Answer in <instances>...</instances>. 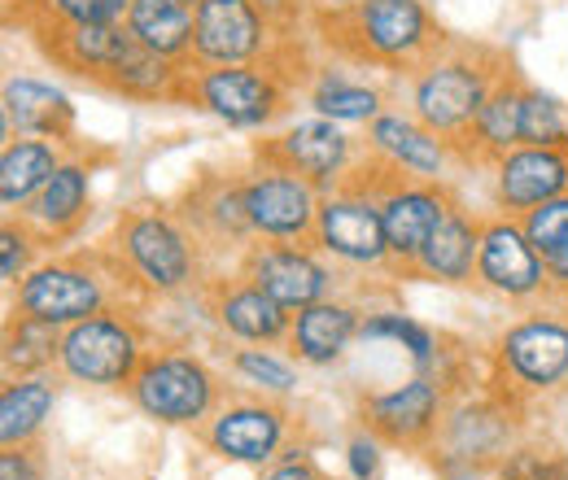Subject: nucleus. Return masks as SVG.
I'll use <instances>...</instances> for the list:
<instances>
[{"mask_svg": "<svg viewBox=\"0 0 568 480\" xmlns=\"http://www.w3.org/2000/svg\"><path fill=\"white\" fill-rule=\"evenodd\" d=\"M105 245L119 254L144 306L175 302L211 284L206 275L211 254L175 206H128L114 218V236Z\"/></svg>", "mask_w": 568, "mask_h": 480, "instance_id": "f257e3e1", "label": "nucleus"}, {"mask_svg": "<svg viewBox=\"0 0 568 480\" xmlns=\"http://www.w3.org/2000/svg\"><path fill=\"white\" fill-rule=\"evenodd\" d=\"M114 306H144L110 245L49 254L18 288H9V310L44 319L53 328H71Z\"/></svg>", "mask_w": 568, "mask_h": 480, "instance_id": "f03ea898", "label": "nucleus"}, {"mask_svg": "<svg viewBox=\"0 0 568 480\" xmlns=\"http://www.w3.org/2000/svg\"><path fill=\"white\" fill-rule=\"evenodd\" d=\"M324 44L351 67L412 74L450 40L425 0H358L351 13L315 18Z\"/></svg>", "mask_w": 568, "mask_h": 480, "instance_id": "7ed1b4c3", "label": "nucleus"}, {"mask_svg": "<svg viewBox=\"0 0 568 480\" xmlns=\"http://www.w3.org/2000/svg\"><path fill=\"white\" fill-rule=\"evenodd\" d=\"M507 67H511V58L503 49L446 40L425 67L407 74V110L420 123H428L437 136L455 144L473 127L477 110L486 105V96L495 92Z\"/></svg>", "mask_w": 568, "mask_h": 480, "instance_id": "20e7f679", "label": "nucleus"}, {"mask_svg": "<svg viewBox=\"0 0 568 480\" xmlns=\"http://www.w3.org/2000/svg\"><path fill=\"white\" fill-rule=\"evenodd\" d=\"M232 394L223 371L211 367L202 354L184 345H158L149 349L141 371L128 385V402L158 428H189L197 432L219 402Z\"/></svg>", "mask_w": 568, "mask_h": 480, "instance_id": "39448f33", "label": "nucleus"}, {"mask_svg": "<svg viewBox=\"0 0 568 480\" xmlns=\"http://www.w3.org/2000/svg\"><path fill=\"white\" fill-rule=\"evenodd\" d=\"M516 423H520V402L507 398L495 385L486 394L450 398L442 428L428 446L433 468L446 480L495 477V468L516 446Z\"/></svg>", "mask_w": 568, "mask_h": 480, "instance_id": "423d86ee", "label": "nucleus"}, {"mask_svg": "<svg viewBox=\"0 0 568 480\" xmlns=\"http://www.w3.org/2000/svg\"><path fill=\"white\" fill-rule=\"evenodd\" d=\"M490 385L520 407L568 385V315L565 306H529L490 345Z\"/></svg>", "mask_w": 568, "mask_h": 480, "instance_id": "0eeeda50", "label": "nucleus"}, {"mask_svg": "<svg viewBox=\"0 0 568 480\" xmlns=\"http://www.w3.org/2000/svg\"><path fill=\"white\" fill-rule=\"evenodd\" d=\"M149 349L153 345H149V328L141 324V306H114L62 328L58 376L83 389L128 394Z\"/></svg>", "mask_w": 568, "mask_h": 480, "instance_id": "6e6552de", "label": "nucleus"}, {"mask_svg": "<svg viewBox=\"0 0 568 480\" xmlns=\"http://www.w3.org/2000/svg\"><path fill=\"white\" fill-rule=\"evenodd\" d=\"M297 79L281 62H245V67H193L189 101L232 132H267L288 114Z\"/></svg>", "mask_w": 568, "mask_h": 480, "instance_id": "1a4fd4ad", "label": "nucleus"}, {"mask_svg": "<svg viewBox=\"0 0 568 480\" xmlns=\"http://www.w3.org/2000/svg\"><path fill=\"white\" fill-rule=\"evenodd\" d=\"M302 437V419L288 411L284 398H263L250 389H232L219 411L197 428L202 450L219 463L236 468H272L284 450Z\"/></svg>", "mask_w": 568, "mask_h": 480, "instance_id": "9d476101", "label": "nucleus"}, {"mask_svg": "<svg viewBox=\"0 0 568 480\" xmlns=\"http://www.w3.org/2000/svg\"><path fill=\"white\" fill-rule=\"evenodd\" d=\"M311 245L333 258L346 272H389L394 275V258H389V241H385V218H381V202L363 175V166L351 171L346 184H337L333 193H324L320 202V218H315V236Z\"/></svg>", "mask_w": 568, "mask_h": 480, "instance_id": "9b49d317", "label": "nucleus"}, {"mask_svg": "<svg viewBox=\"0 0 568 480\" xmlns=\"http://www.w3.org/2000/svg\"><path fill=\"white\" fill-rule=\"evenodd\" d=\"M376 202H381V218H385V241H389V258H394V275H412L420 249L428 245V236L437 232V223L446 218V210L459 197L446 188V180H412L389 171L385 162H376L372 153L358 162Z\"/></svg>", "mask_w": 568, "mask_h": 480, "instance_id": "f8f14e48", "label": "nucleus"}, {"mask_svg": "<svg viewBox=\"0 0 568 480\" xmlns=\"http://www.w3.org/2000/svg\"><path fill=\"white\" fill-rule=\"evenodd\" d=\"M288 49L254 0H202L193 22V67H245V62H281L288 74ZM302 83V74H293Z\"/></svg>", "mask_w": 568, "mask_h": 480, "instance_id": "ddd939ff", "label": "nucleus"}, {"mask_svg": "<svg viewBox=\"0 0 568 480\" xmlns=\"http://www.w3.org/2000/svg\"><path fill=\"white\" fill-rule=\"evenodd\" d=\"M477 288L495 293L507 306H542L551 297V275L529 232L511 214H481V249H477Z\"/></svg>", "mask_w": 568, "mask_h": 480, "instance_id": "4468645a", "label": "nucleus"}, {"mask_svg": "<svg viewBox=\"0 0 568 480\" xmlns=\"http://www.w3.org/2000/svg\"><path fill=\"white\" fill-rule=\"evenodd\" d=\"M450 389L446 380H437L433 371H416L412 380L394 385V389H376L358 398V428L376 432L389 450H407V455H428L442 415L450 407Z\"/></svg>", "mask_w": 568, "mask_h": 480, "instance_id": "2eb2a0df", "label": "nucleus"}, {"mask_svg": "<svg viewBox=\"0 0 568 480\" xmlns=\"http://www.w3.org/2000/svg\"><path fill=\"white\" fill-rule=\"evenodd\" d=\"M254 157L281 162L288 171H297L302 180H311L320 193H333L337 184L351 180V171L367 157V144L355 140L342 123H333V119L306 114V119H297V123H288L281 132L258 140L254 144Z\"/></svg>", "mask_w": 568, "mask_h": 480, "instance_id": "dca6fc26", "label": "nucleus"}, {"mask_svg": "<svg viewBox=\"0 0 568 480\" xmlns=\"http://www.w3.org/2000/svg\"><path fill=\"white\" fill-rule=\"evenodd\" d=\"M241 180H245V210H250L254 241L311 245L320 202H324V193L311 180L267 157H254L250 171H241Z\"/></svg>", "mask_w": 568, "mask_h": 480, "instance_id": "f3484780", "label": "nucleus"}, {"mask_svg": "<svg viewBox=\"0 0 568 480\" xmlns=\"http://www.w3.org/2000/svg\"><path fill=\"white\" fill-rule=\"evenodd\" d=\"M236 272L250 275L267 297H276L284 310H302V306H315L324 297L337 293V263L324 258L315 245H288V241H254Z\"/></svg>", "mask_w": 568, "mask_h": 480, "instance_id": "a211bd4d", "label": "nucleus"}, {"mask_svg": "<svg viewBox=\"0 0 568 480\" xmlns=\"http://www.w3.org/2000/svg\"><path fill=\"white\" fill-rule=\"evenodd\" d=\"M171 206L197 232L206 254L214 249L245 254L254 245V227H250V210H245V180L232 171H202Z\"/></svg>", "mask_w": 568, "mask_h": 480, "instance_id": "6ab92c4d", "label": "nucleus"}, {"mask_svg": "<svg viewBox=\"0 0 568 480\" xmlns=\"http://www.w3.org/2000/svg\"><path fill=\"white\" fill-rule=\"evenodd\" d=\"M97 162L88 149L71 144L62 166L53 171V180L36 193V202L22 210L18 218L44 241V249H62L71 245L74 236L83 232L88 214H92V175H97Z\"/></svg>", "mask_w": 568, "mask_h": 480, "instance_id": "aec40b11", "label": "nucleus"}, {"mask_svg": "<svg viewBox=\"0 0 568 480\" xmlns=\"http://www.w3.org/2000/svg\"><path fill=\"white\" fill-rule=\"evenodd\" d=\"M490 193L498 214L525 218L568 193V140L565 144H516L490 166Z\"/></svg>", "mask_w": 568, "mask_h": 480, "instance_id": "412c9836", "label": "nucleus"}, {"mask_svg": "<svg viewBox=\"0 0 568 480\" xmlns=\"http://www.w3.org/2000/svg\"><path fill=\"white\" fill-rule=\"evenodd\" d=\"M206 315L214 328L232 345H284L293 315L284 310L276 297H267L250 275H211V284L202 288Z\"/></svg>", "mask_w": 568, "mask_h": 480, "instance_id": "4be33fe9", "label": "nucleus"}, {"mask_svg": "<svg viewBox=\"0 0 568 480\" xmlns=\"http://www.w3.org/2000/svg\"><path fill=\"white\" fill-rule=\"evenodd\" d=\"M367 153L376 162H385L389 171L398 175H412V180H446L450 166H459V153L446 136H437L428 123H420L407 105H389L381 119L367 123Z\"/></svg>", "mask_w": 568, "mask_h": 480, "instance_id": "5701e85b", "label": "nucleus"}, {"mask_svg": "<svg viewBox=\"0 0 568 480\" xmlns=\"http://www.w3.org/2000/svg\"><path fill=\"white\" fill-rule=\"evenodd\" d=\"M363 306L351 297H324L315 306H302L293 310V324H288V337L284 349L302 362V367H333L346 358V349L355 341H363Z\"/></svg>", "mask_w": 568, "mask_h": 480, "instance_id": "b1692460", "label": "nucleus"}, {"mask_svg": "<svg viewBox=\"0 0 568 480\" xmlns=\"http://www.w3.org/2000/svg\"><path fill=\"white\" fill-rule=\"evenodd\" d=\"M0 123L4 140L13 136H44L58 144H79L74 140V101L49 79L36 74H9L4 79V96H0Z\"/></svg>", "mask_w": 568, "mask_h": 480, "instance_id": "393cba45", "label": "nucleus"}, {"mask_svg": "<svg viewBox=\"0 0 568 480\" xmlns=\"http://www.w3.org/2000/svg\"><path fill=\"white\" fill-rule=\"evenodd\" d=\"M520 123H525V74L516 67L503 70L495 92L486 96V105L477 110L473 127L455 140L459 166H495L503 153H511L520 140Z\"/></svg>", "mask_w": 568, "mask_h": 480, "instance_id": "a878e982", "label": "nucleus"}, {"mask_svg": "<svg viewBox=\"0 0 568 480\" xmlns=\"http://www.w3.org/2000/svg\"><path fill=\"white\" fill-rule=\"evenodd\" d=\"M40 53L58 70H67L74 79H88L92 88L101 83V74L114 67L136 40L123 22H97V27H31Z\"/></svg>", "mask_w": 568, "mask_h": 480, "instance_id": "bb28decb", "label": "nucleus"}, {"mask_svg": "<svg viewBox=\"0 0 568 480\" xmlns=\"http://www.w3.org/2000/svg\"><path fill=\"white\" fill-rule=\"evenodd\" d=\"M477 249H481V214H473L464 202H455L446 210V218L437 223V232L428 236V245L420 249L407 279L464 288V284L477 279Z\"/></svg>", "mask_w": 568, "mask_h": 480, "instance_id": "cd10ccee", "label": "nucleus"}, {"mask_svg": "<svg viewBox=\"0 0 568 480\" xmlns=\"http://www.w3.org/2000/svg\"><path fill=\"white\" fill-rule=\"evenodd\" d=\"M189 62H171L162 53H149L144 44H132L114 67L101 74V92H114L123 101L141 105H184L189 101Z\"/></svg>", "mask_w": 568, "mask_h": 480, "instance_id": "c85d7f7f", "label": "nucleus"}, {"mask_svg": "<svg viewBox=\"0 0 568 480\" xmlns=\"http://www.w3.org/2000/svg\"><path fill=\"white\" fill-rule=\"evenodd\" d=\"M71 144L44 136H13L0 149V206L4 214H22L36 202V193L53 180Z\"/></svg>", "mask_w": 568, "mask_h": 480, "instance_id": "c756f323", "label": "nucleus"}, {"mask_svg": "<svg viewBox=\"0 0 568 480\" xmlns=\"http://www.w3.org/2000/svg\"><path fill=\"white\" fill-rule=\"evenodd\" d=\"M306 105L311 114L320 119H333L342 127H367L372 119H381L389 105H385V92L367 79H358L351 70H333V67H311L306 74Z\"/></svg>", "mask_w": 568, "mask_h": 480, "instance_id": "7c9ffc66", "label": "nucleus"}, {"mask_svg": "<svg viewBox=\"0 0 568 480\" xmlns=\"http://www.w3.org/2000/svg\"><path fill=\"white\" fill-rule=\"evenodd\" d=\"M58 411V376H4L0 385V446H40Z\"/></svg>", "mask_w": 568, "mask_h": 480, "instance_id": "2f4dec72", "label": "nucleus"}, {"mask_svg": "<svg viewBox=\"0 0 568 480\" xmlns=\"http://www.w3.org/2000/svg\"><path fill=\"white\" fill-rule=\"evenodd\" d=\"M193 22H197V9L184 0H132L123 18L136 44L189 67H193Z\"/></svg>", "mask_w": 568, "mask_h": 480, "instance_id": "473e14b6", "label": "nucleus"}, {"mask_svg": "<svg viewBox=\"0 0 568 480\" xmlns=\"http://www.w3.org/2000/svg\"><path fill=\"white\" fill-rule=\"evenodd\" d=\"M227 376H232V389H250V394L288 402L302 385V362L284 345H232Z\"/></svg>", "mask_w": 568, "mask_h": 480, "instance_id": "72a5a7b5", "label": "nucleus"}, {"mask_svg": "<svg viewBox=\"0 0 568 480\" xmlns=\"http://www.w3.org/2000/svg\"><path fill=\"white\" fill-rule=\"evenodd\" d=\"M58 349H62V328L9 310L4 337H0V367H4V376H44V371H58Z\"/></svg>", "mask_w": 568, "mask_h": 480, "instance_id": "f704fd0d", "label": "nucleus"}, {"mask_svg": "<svg viewBox=\"0 0 568 480\" xmlns=\"http://www.w3.org/2000/svg\"><path fill=\"white\" fill-rule=\"evenodd\" d=\"M363 341L403 345L420 371H433V367L446 358V349H442L446 337H442V333H433V328L420 324V319L403 315V310H372V315L363 319Z\"/></svg>", "mask_w": 568, "mask_h": 480, "instance_id": "c9c22d12", "label": "nucleus"}, {"mask_svg": "<svg viewBox=\"0 0 568 480\" xmlns=\"http://www.w3.org/2000/svg\"><path fill=\"white\" fill-rule=\"evenodd\" d=\"M132 0H31L18 27H97V22H123Z\"/></svg>", "mask_w": 568, "mask_h": 480, "instance_id": "e433bc0d", "label": "nucleus"}, {"mask_svg": "<svg viewBox=\"0 0 568 480\" xmlns=\"http://www.w3.org/2000/svg\"><path fill=\"white\" fill-rule=\"evenodd\" d=\"M40 263H44V241L18 214H4V223H0V284L18 288Z\"/></svg>", "mask_w": 568, "mask_h": 480, "instance_id": "4c0bfd02", "label": "nucleus"}, {"mask_svg": "<svg viewBox=\"0 0 568 480\" xmlns=\"http://www.w3.org/2000/svg\"><path fill=\"white\" fill-rule=\"evenodd\" d=\"M495 480H568V455L556 441H516Z\"/></svg>", "mask_w": 568, "mask_h": 480, "instance_id": "58836bf2", "label": "nucleus"}, {"mask_svg": "<svg viewBox=\"0 0 568 480\" xmlns=\"http://www.w3.org/2000/svg\"><path fill=\"white\" fill-rule=\"evenodd\" d=\"M525 144H565L568 140V105L556 92H542L538 83H525Z\"/></svg>", "mask_w": 568, "mask_h": 480, "instance_id": "ea45409f", "label": "nucleus"}, {"mask_svg": "<svg viewBox=\"0 0 568 480\" xmlns=\"http://www.w3.org/2000/svg\"><path fill=\"white\" fill-rule=\"evenodd\" d=\"M520 223H525V232H529L534 249L547 258L551 249L568 245V193L565 197H556V202H547V206L529 210Z\"/></svg>", "mask_w": 568, "mask_h": 480, "instance_id": "a19ab883", "label": "nucleus"}, {"mask_svg": "<svg viewBox=\"0 0 568 480\" xmlns=\"http://www.w3.org/2000/svg\"><path fill=\"white\" fill-rule=\"evenodd\" d=\"M258 480H333V477L320 468V459H315V450H311V446L293 441L272 468H263V472H258Z\"/></svg>", "mask_w": 568, "mask_h": 480, "instance_id": "79ce46f5", "label": "nucleus"}, {"mask_svg": "<svg viewBox=\"0 0 568 480\" xmlns=\"http://www.w3.org/2000/svg\"><path fill=\"white\" fill-rule=\"evenodd\" d=\"M0 480H49L40 446H0Z\"/></svg>", "mask_w": 568, "mask_h": 480, "instance_id": "37998d69", "label": "nucleus"}, {"mask_svg": "<svg viewBox=\"0 0 568 480\" xmlns=\"http://www.w3.org/2000/svg\"><path fill=\"white\" fill-rule=\"evenodd\" d=\"M381 450L385 441L367 428H358L355 437L346 441V468H351V480H376L381 477Z\"/></svg>", "mask_w": 568, "mask_h": 480, "instance_id": "c03bdc74", "label": "nucleus"}, {"mask_svg": "<svg viewBox=\"0 0 568 480\" xmlns=\"http://www.w3.org/2000/svg\"><path fill=\"white\" fill-rule=\"evenodd\" d=\"M258 9H263V18L272 22V31L281 35V44H293L297 40V27L306 22V18H315L311 9H306V0H254Z\"/></svg>", "mask_w": 568, "mask_h": 480, "instance_id": "a18cd8bd", "label": "nucleus"}, {"mask_svg": "<svg viewBox=\"0 0 568 480\" xmlns=\"http://www.w3.org/2000/svg\"><path fill=\"white\" fill-rule=\"evenodd\" d=\"M542 263H547V275H551V297H556V302H565L568 297V245L551 249Z\"/></svg>", "mask_w": 568, "mask_h": 480, "instance_id": "49530a36", "label": "nucleus"}, {"mask_svg": "<svg viewBox=\"0 0 568 480\" xmlns=\"http://www.w3.org/2000/svg\"><path fill=\"white\" fill-rule=\"evenodd\" d=\"M358 0H315V18H337V13H351Z\"/></svg>", "mask_w": 568, "mask_h": 480, "instance_id": "de8ad7c7", "label": "nucleus"}, {"mask_svg": "<svg viewBox=\"0 0 568 480\" xmlns=\"http://www.w3.org/2000/svg\"><path fill=\"white\" fill-rule=\"evenodd\" d=\"M4 4V22L13 27V22H22V13L31 9V0H0Z\"/></svg>", "mask_w": 568, "mask_h": 480, "instance_id": "09e8293b", "label": "nucleus"}, {"mask_svg": "<svg viewBox=\"0 0 568 480\" xmlns=\"http://www.w3.org/2000/svg\"><path fill=\"white\" fill-rule=\"evenodd\" d=\"M184 4H193V9H197V4H202V0H184Z\"/></svg>", "mask_w": 568, "mask_h": 480, "instance_id": "8fccbe9b", "label": "nucleus"}, {"mask_svg": "<svg viewBox=\"0 0 568 480\" xmlns=\"http://www.w3.org/2000/svg\"><path fill=\"white\" fill-rule=\"evenodd\" d=\"M560 306H565V315H568V297H565V302H560Z\"/></svg>", "mask_w": 568, "mask_h": 480, "instance_id": "3c124183", "label": "nucleus"}]
</instances>
